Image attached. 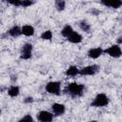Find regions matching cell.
Returning a JSON list of instances; mask_svg holds the SVG:
<instances>
[{"instance_id": "obj_1", "label": "cell", "mask_w": 122, "mask_h": 122, "mask_svg": "<svg viewBox=\"0 0 122 122\" xmlns=\"http://www.w3.org/2000/svg\"><path fill=\"white\" fill-rule=\"evenodd\" d=\"M84 85L82 84H78V83H71L69 84L66 89L65 92L67 93H69L70 95L73 96V97H77V96H81L83 92H84Z\"/></svg>"}, {"instance_id": "obj_2", "label": "cell", "mask_w": 122, "mask_h": 122, "mask_svg": "<svg viewBox=\"0 0 122 122\" xmlns=\"http://www.w3.org/2000/svg\"><path fill=\"white\" fill-rule=\"evenodd\" d=\"M108 104H109V98H108V96L106 94H104V93H98L95 96V98L93 99V101L92 102L91 106L98 108V107H105Z\"/></svg>"}, {"instance_id": "obj_3", "label": "cell", "mask_w": 122, "mask_h": 122, "mask_svg": "<svg viewBox=\"0 0 122 122\" xmlns=\"http://www.w3.org/2000/svg\"><path fill=\"white\" fill-rule=\"evenodd\" d=\"M46 91L49 93H51L54 95H59L60 94V82H57V81L49 82L46 85Z\"/></svg>"}, {"instance_id": "obj_4", "label": "cell", "mask_w": 122, "mask_h": 122, "mask_svg": "<svg viewBox=\"0 0 122 122\" xmlns=\"http://www.w3.org/2000/svg\"><path fill=\"white\" fill-rule=\"evenodd\" d=\"M104 52L107 53V54H109L110 56H112L113 58H118L122 54V51H121V49H120V47L118 45H112V46H111L110 48L106 49L104 51Z\"/></svg>"}, {"instance_id": "obj_5", "label": "cell", "mask_w": 122, "mask_h": 122, "mask_svg": "<svg viewBox=\"0 0 122 122\" xmlns=\"http://www.w3.org/2000/svg\"><path fill=\"white\" fill-rule=\"evenodd\" d=\"M31 51H32V45L30 43L25 44L21 50V58L25 60L30 59L31 57Z\"/></svg>"}, {"instance_id": "obj_6", "label": "cell", "mask_w": 122, "mask_h": 122, "mask_svg": "<svg viewBox=\"0 0 122 122\" xmlns=\"http://www.w3.org/2000/svg\"><path fill=\"white\" fill-rule=\"evenodd\" d=\"M98 69H99V67L97 65L87 66V67H84L83 69L80 70L79 74H81V75H93V74L96 73Z\"/></svg>"}, {"instance_id": "obj_7", "label": "cell", "mask_w": 122, "mask_h": 122, "mask_svg": "<svg viewBox=\"0 0 122 122\" xmlns=\"http://www.w3.org/2000/svg\"><path fill=\"white\" fill-rule=\"evenodd\" d=\"M52 118H53V114L47 111H41L37 114V119L40 122H51Z\"/></svg>"}, {"instance_id": "obj_8", "label": "cell", "mask_w": 122, "mask_h": 122, "mask_svg": "<svg viewBox=\"0 0 122 122\" xmlns=\"http://www.w3.org/2000/svg\"><path fill=\"white\" fill-rule=\"evenodd\" d=\"M51 110L55 115H62L65 112V106L60 103H54L51 106Z\"/></svg>"}, {"instance_id": "obj_9", "label": "cell", "mask_w": 122, "mask_h": 122, "mask_svg": "<svg viewBox=\"0 0 122 122\" xmlns=\"http://www.w3.org/2000/svg\"><path fill=\"white\" fill-rule=\"evenodd\" d=\"M102 53H103V50H102L101 48H93V49H91V50L88 51V56H89L90 58L96 59V58H98Z\"/></svg>"}, {"instance_id": "obj_10", "label": "cell", "mask_w": 122, "mask_h": 122, "mask_svg": "<svg viewBox=\"0 0 122 122\" xmlns=\"http://www.w3.org/2000/svg\"><path fill=\"white\" fill-rule=\"evenodd\" d=\"M101 3L106 6V7H110L112 9H117L119 7L122 6V1L119 0H112V1H101Z\"/></svg>"}, {"instance_id": "obj_11", "label": "cell", "mask_w": 122, "mask_h": 122, "mask_svg": "<svg viewBox=\"0 0 122 122\" xmlns=\"http://www.w3.org/2000/svg\"><path fill=\"white\" fill-rule=\"evenodd\" d=\"M68 41H70L71 43H74V44H78V43H80L81 41H82V36L78 33V32H75V31H73L68 38Z\"/></svg>"}, {"instance_id": "obj_12", "label": "cell", "mask_w": 122, "mask_h": 122, "mask_svg": "<svg viewBox=\"0 0 122 122\" xmlns=\"http://www.w3.org/2000/svg\"><path fill=\"white\" fill-rule=\"evenodd\" d=\"M22 33L26 36H31L34 33V28L30 25H25L22 27Z\"/></svg>"}, {"instance_id": "obj_13", "label": "cell", "mask_w": 122, "mask_h": 122, "mask_svg": "<svg viewBox=\"0 0 122 122\" xmlns=\"http://www.w3.org/2000/svg\"><path fill=\"white\" fill-rule=\"evenodd\" d=\"M79 71H80V70H79L77 67H75V66H71V67H69V69H67V71H66L65 73H66L67 76H71V77H73V76L79 74Z\"/></svg>"}, {"instance_id": "obj_14", "label": "cell", "mask_w": 122, "mask_h": 122, "mask_svg": "<svg viewBox=\"0 0 122 122\" xmlns=\"http://www.w3.org/2000/svg\"><path fill=\"white\" fill-rule=\"evenodd\" d=\"M9 34L12 37H18L20 34H22V29H20L18 26H14L10 29Z\"/></svg>"}, {"instance_id": "obj_15", "label": "cell", "mask_w": 122, "mask_h": 122, "mask_svg": "<svg viewBox=\"0 0 122 122\" xmlns=\"http://www.w3.org/2000/svg\"><path fill=\"white\" fill-rule=\"evenodd\" d=\"M72 32H73V30H72L71 26H70V25H66V26L63 28V30H61V34H62L63 36L67 37V38H68Z\"/></svg>"}, {"instance_id": "obj_16", "label": "cell", "mask_w": 122, "mask_h": 122, "mask_svg": "<svg viewBox=\"0 0 122 122\" xmlns=\"http://www.w3.org/2000/svg\"><path fill=\"white\" fill-rule=\"evenodd\" d=\"M8 94L10 97H15L19 94V88L17 86H11L9 90H8Z\"/></svg>"}, {"instance_id": "obj_17", "label": "cell", "mask_w": 122, "mask_h": 122, "mask_svg": "<svg viewBox=\"0 0 122 122\" xmlns=\"http://www.w3.org/2000/svg\"><path fill=\"white\" fill-rule=\"evenodd\" d=\"M41 38L43 40H51L52 38V32L51 30H45L41 34Z\"/></svg>"}, {"instance_id": "obj_18", "label": "cell", "mask_w": 122, "mask_h": 122, "mask_svg": "<svg viewBox=\"0 0 122 122\" xmlns=\"http://www.w3.org/2000/svg\"><path fill=\"white\" fill-rule=\"evenodd\" d=\"M79 27L84 31H90V25L87 21H81L79 23Z\"/></svg>"}, {"instance_id": "obj_19", "label": "cell", "mask_w": 122, "mask_h": 122, "mask_svg": "<svg viewBox=\"0 0 122 122\" xmlns=\"http://www.w3.org/2000/svg\"><path fill=\"white\" fill-rule=\"evenodd\" d=\"M65 1H62V0H58V1H55V8L58 10H63L65 9Z\"/></svg>"}, {"instance_id": "obj_20", "label": "cell", "mask_w": 122, "mask_h": 122, "mask_svg": "<svg viewBox=\"0 0 122 122\" xmlns=\"http://www.w3.org/2000/svg\"><path fill=\"white\" fill-rule=\"evenodd\" d=\"M18 122H33V118H32L30 114H27V115H25L23 118H21Z\"/></svg>"}, {"instance_id": "obj_21", "label": "cell", "mask_w": 122, "mask_h": 122, "mask_svg": "<svg viewBox=\"0 0 122 122\" xmlns=\"http://www.w3.org/2000/svg\"><path fill=\"white\" fill-rule=\"evenodd\" d=\"M32 4H33V2H31V1H27V0L21 1V6H23V7H29V6H31Z\"/></svg>"}, {"instance_id": "obj_22", "label": "cell", "mask_w": 122, "mask_h": 122, "mask_svg": "<svg viewBox=\"0 0 122 122\" xmlns=\"http://www.w3.org/2000/svg\"><path fill=\"white\" fill-rule=\"evenodd\" d=\"M10 4L18 7V6H21V1H11V2H10Z\"/></svg>"}, {"instance_id": "obj_23", "label": "cell", "mask_w": 122, "mask_h": 122, "mask_svg": "<svg viewBox=\"0 0 122 122\" xmlns=\"http://www.w3.org/2000/svg\"><path fill=\"white\" fill-rule=\"evenodd\" d=\"M24 102H25V103H28V102H32V98H31V97H28V98H26V99L24 100Z\"/></svg>"}, {"instance_id": "obj_24", "label": "cell", "mask_w": 122, "mask_h": 122, "mask_svg": "<svg viewBox=\"0 0 122 122\" xmlns=\"http://www.w3.org/2000/svg\"><path fill=\"white\" fill-rule=\"evenodd\" d=\"M117 43H118V44H122V37H119V38L117 39Z\"/></svg>"}, {"instance_id": "obj_25", "label": "cell", "mask_w": 122, "mask_h": 122, "mask_svg": "<svg viewBox=\"0 0 122 122\" xmlns=\"http://www.w3.org/2000/svg\"><path fill=\"white\" fill-rule=\"evenodd\" d=\"M91 122H97V121H91Z\"/></svg>"}]
</instances>
